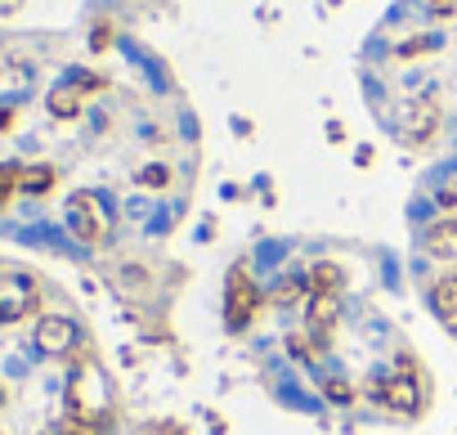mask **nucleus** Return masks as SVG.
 Wrapping results in <instances>:
<instances>
[{
  "label": "nucleus",
  "instance_id": "nucleus-1",
  "mask_svg": "<svg viewBox=\"0 0 457 435\" xmlns=\"http://www.w3.org/2000/svg\"><path fill=\"white\" fill-rule=\"evenodd\" d=\"M261 305L247 310L252 328H274L265 350H278L292 377H301L323 404L412 413L421 399L417 364L399 328L368 310L345 274L328 261L296 265L256 288Z\"/></svg>",
  "mask_w": 457,
  "mask_h": 435
},
{
  "label": "nucleus",
  "instance_id": "nucleus-2",
  "mask_svg": "<svg viewBox=\"0 0 457 435\" xmlns=\"http://www.w3.org/2000/svg\"><path fill=\"white\" fill-rule=\"evenodd\" d=\"M412 270L430 314L457 341V171L439 175L412 211Z\"/></svg>",
  "mask_w": 457,
  "mask_h": 435
},
{
  "label": "nucleus",
  "instance_id": "nucleus-3",
  "mask_svg": "<svg viewBox=\"0 0 457 435\" xmlns=\"http://www.w3.org/2000/svg\"><path fill=\"white\" fill-rule=\"evenodd\" d=\"M37 305V288L23 274L0 270V323H19L23 314H32Z\"/></svg>",
  "mask_w": 457,
  "mask_h": 435
}]
</instances>
